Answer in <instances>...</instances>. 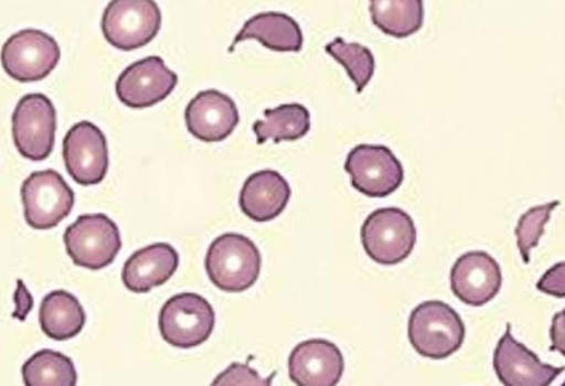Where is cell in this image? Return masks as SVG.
<instances>
[{"instance_id": "1", "label": "cell", "mask_w": 565, "mask_h": 386, "mask_svg": "<svg viewBox=\"0 0 565 386\" xmlns=\"http://www.w3.org/2000/svg\"><path fill=\"white\" fill-rule=\"evenodd\" d=\"M262 261V254L249 237L228 233L210 245L205 270L218 290L242 293L258 281Z\"/></svg>"}, {"instance_id": "2", "label": "cell", "mask_w": 565, "mask_h": 386, "mask_svg": "<svg viewBox=\"0 0 565 386\" xmlns=\"http://www.w3.org/2000/svg\"><path fill=\"white\" fill-rule=\"evenodd\" d=\"M409 341L416 353L443 361L463 346L466 328L460 314L443 301L419 303L409 318Z\"/></svg>"}, {"instance_id": "3", "label": "cell", "mask_w": 565, "mask_h": 386, "mask_svg": "<svg viewBox=\"0 0 565 386\" xmlns=\"http://www.w3.org/2000/svg\"><path fill=\"white\" fill-rule=\"evenodd\" d=\"M418 233L409 213L397 207L379 208L366 217L361 240L366 256L382 266H395L414 253Z\"/></svg>"}, {"instance_id": "4", "label": "cell", "mask_w": 565, "mask_h": 386, "mask_svg": "<svg viewBox=\"0 0 565 386\" xmlns=\"http://www.w3.org/2000/svg\"><path fill=\"white\" fill-rule=\"evenodd\" d=\"M214 326H216V314L212 303L201 294L172 296L160 310V334L174 347L201 346L213 334Z\"/></svg>"}, {"instance_id": "5", "label": "cell", "mask_w": 565, "mask_h": 386, "mask_svg": "<svg viewBox=\"0 0 565 386\" xmlns=\"http://www.w3.org/2000/svg\"><path fill=\"white\" fill-rule=\"evenodd\" d=\"M162 26V11L152 0H113L103 12L106 40L119 51H135L156 39Z\"/></svg>"}, {"instance_id": "6", "label": "cell", "mask_w": 565, "mask_h": 386, "mask_svg": "<svg viewBox=\"0 0 565 386\" xmlns=\"http://www.w3.org/2000/svg\"><path fill=\"white\" fill-rule=\"evenodd\" d=\"M64 244L74 265L90 270L113 265L122 248L117 224L103 213L78 216L65 229Z\"/></svg>"}, {"instance_id": "7", "label": "cell", "mask_w": 565, "mask_h": 386, "mask_svg": "<svg viewBox=\"0 0 565 386\" xmlns=\"http://www.w3.org/2000/svg\"><path fill=\"white\" fill-rule=\"evenodd\" d=\"M56 109L44 94L20 98L12 114V139L19 153L29 160L47 159L55 146Z\"/></svg>"}, {"instance_id": "8", "label": "cell", "mask_w": 565, "mask_h": 386, "mask_svg": "<svg viewBox=\"0 0 565 386\" xmlns=\"http://www.w3.org/2000/svg\"><path fill=\"white\" fill-rule=\"evenodd\" d=\"M24 219L35 229L55 228L72 213L74 192L60 172H32L22 184Z\"/></svg>"}, {"instance_id": "9", "label": "cell", "mask_w": 565, "mask_h": 386, "mask_svg": "<svg viewBox=\"0 0 565 386\" xmlns=\"http://www.w3.org/2000/svg\"><path fill=\"white\" fill-rule=\"evenodd\" d=\"M352 186L370 199H385L403 184L404 170L386 146L361 143L350 151L344 165Z\"/></svg>"}, {"instance_id": "10", "label": "cell", "mask_w": 565, "mask_h": 386, "mask_svg": "<svg viewBox=\"0 0 565 386\" xmlns=\"http://www.w3.org/2000/svg\"><path fill=\"white\" fill-rule=\"evenodd\" d=\"M61 60V49L52 35L39 29H23L10 36L2 49V64L12 79L43 81Z\"/></svg>"}, {"instance_id": "11", "label": "cell", "mask_w": 565, "mask_h": 386, "mask_svg": "<svg viewBox=\"0 0 565 386\" xmlns=\"http://www.w3.org/2000/svg\"><path fill=\"white\" fill-rule=\"evenodd\" d=\"M65 168L74 182L93 186L105 180L109 150L105 133L90 121L74 125L62 142Z\"/></svg>"}, {"instance_id": "12", "label": "cell", "mask_w": 565, "mask_h": 386, "mask_svg": "<svg viewBox=\"0 0 565 386\" xmlns=\"http://www.w3.org/2000/svg\"><path fill=\"white\" fill-rule=\"evenodd\" d=\"M179 76L160 56H148L129 65L117 81V96L131 109H146L174 92Z\"/></svg>"}, {"instance_id": "13", "label": "cell", "mask_w": 565, "mask_h": 386, "mask_svg": "<svg viewBox=\"0 0 565 386\" xmlns=\"http://www.w3.org/2000/svg\"><path fill=\"white\" fill-rule=\"evenodd\" d=\"M493 368L504 386H551L565 367L542 363L534 352L519 343L507 324L505 334L493 353Z\"/></svg>"}, {"instance_id": "14", "label": "cell", "mask_w": 565, "mask_h": 386, "mask_svg": "<svg viewBox=\"0 0 565 386\" xmlns=\"http://www.w3.org/2000/svg\"><path fill=\"white\" fill-rule=\"evenodd\" d=\"M501 287V266L484 250H470L454 262L451 290L465 305L484 307L497 298Z\"/></svg>"}, {"instance_id": "15", "label": "cell", "mask_w": 565, "mask_h": 386, "mask_svg": "<svg viewBox=\"0 0 565 386\" xmlns=\"http://www.w3.org/2000/svg\"><path fill=\"white\" fill-rule=\"evenodd\" d=\"M344 356L335 343L313 339L292 349L288 375L297 386H337L344 375Z\"/></svg>"}, {"instance_id": "16", "label": "cell", "mask_w": 565, "mask_h": 386, "mask_svg": "<svg viewBox=\"0 0 565 386\" xmlns=\"http://www.w3.org/2000/svg\"><path fill=\"white\" fill-rule=\"evenodd\" d=\"M185 125L204 142H221L233 133L241 114L233 98L217 89L198 93L185 108Z\"/></svg>"}, {"instance_id": "17", "label": "cell", "mask_w": 565, "mask_h": 386, "mask_svg": "<svg viewBox=\"0 0 565 386\" xmlns=\"http://www.w3.org/2000/svg\"><path fill=\"white\" fill-rule=\"evenodd\" d=\"M180 265L174 246L154 244L136 250L122 267V282L134 293H148L167 285Z\"/></svg>"}, {"instance_id": "18", "label": "cell", "mask_w": 565, "mask_h": 386, "mask_svg": "<svg viewBox=\"0 0 565 386\" xmlns=\"http://www.w3.org/2000/svg\"><path fill=\"white\" fill-rule=\"evenodd\" d=\"M291 187L279 172L263 170L247 176L241 192V208L255 222H269L286 211Z\"/></svg>"}, {"instance_id": "19", "label": "cell", "mask_w": 565, "mask_h": 386, "mask_svg": "<svg viewBox=\"0 0 565 386\" xmlns=\"http://www.w3.org/2000/svg\"><path fill=\"white\" fill-rule=\"evenodd\" d=\"M246 40H257L275 52H300L303 47L300 24L284 12H262L247 20L231 44L230 52H234L235 46Z\"/></svg>"}, {"instance_id": "20", "label": "cell", "mask_w": 565, "mask_h": 386, "mask_svg": "<svg viewBox=\"0 0 565 386\" xmlns=\"http://www.w3.org/2000/svg\"><path fill=\"white\" fill-rule=\"evenodd\" d=\"M86 323L84 307L76 296L65 290L49 293L41 302V330L49 339L67 341L81 334Z\"/></svg>"}, {"instance_id": "21", "label": "cell", "mask_w": 565, "mask_h": 386, "mask_svg": "<svg viewBox=\"0 0 565 386\" xmlns=\"http://www.w3.org/2000/svg\"><path fill=\"white\" fill-rule=\"evenodd\" d=\"M311 129V114L300 103H288L275 109L264 110V120L255 121L254 133L257 135V142L297 141L307 137Z\"/></svg>"}, {"instance_id": "22", "label": "cell", "mask_w": 565, "mask_h": 386, "mask_svg": "<svg viewBox=\"0 0 565 386\" xmlns=\"http://www.w3.org/2000/svg\"><path fill=\"white\" fill-rule=\"evenodd\" d=\"M371 20L375 26L394 39L416 34L424 23V3L420 0H373Z\"/></svg>"}, {"instance_id": "23", "label": "cell", "mask_w": 565, "mask_h": 386, "mask_svg": "<svg viewBox=\"0 0 565 386\" xmlns=\"http://www.w3.org/2000/svg\"><path fill=\"white\" fill-rule=\"evenodd\" d=\"M24 386H76L77 372L72 358L56 351L36 352L22 368Z\"/></svg>"}, {"instance_id": "24", "label": "cell", "mask_w": 565, "mask_h": 386, "mask_svg": "<svg viewBox=\"0 0 565 386\" xmlns=\"http://www.w3.org/2000/svg\"><path fill=\"white\" fill-rule=\"evenodd\" d=\"M329 53L341 65H344L350 79L356 85V92L362 93L365 86L373 79L375 60L369 47L359 43H348L342 39H335L326 46Z\"/></svg>"}, {"instance_id": "25", "label": "cell", "mask_w": 565, "mask_h": 386, "mask_svg": "<svg viewBox=\"0 0 565 386\" xmlns=\"http://www.w3.org/2000/svg\"><path fill=\"white\" fill-rule=\"evenodd\" d=\"M558 205L559 201L537 205V207H532L530 211L523 213L521 219H519L514 233L515 237H518L519 250H521V256L525 265L531 261V250L539 245L544 234V227H546L548 219H551L552 212H554Z\"/></svg>"}, {"instance_id": "26", "label": "cell", "mask_w": 565, "mask_h": 386, "mask_svg": "<svg viewBox=\"0 0 565 386\" xmlns=\"http://www.w3.org/2000/svg\"><path fill=\"white\" fill-rule=\"evenodd\" d=\"M276 373L262 377L249 364L233 363L225 368L210 386H271Z\"/></svg>"}, {"instance_id": "27", "label": "cell", "mask_w": 565, "mask_h": 386, "mask_svg": "<svg viewBox=\"0 0 565 386\" xmlns=\"http://www.w3.org/2000/svg\"><path fill=\"white\" fill-rule=\"evenodd\" d=\"M537 290L554 298L565 299V261L556 262L540 278Z\"/></svg>"}, {"instance_id": "28", "label": "cell", "mask_w": 565, "mask_h": 386, "mask_svg": "<svg viewBox=\"0 0 565 386\" xmlns=\"http://www.w3.org/2000/svg\"><path fill=\"white\" fill-rule=\"evenodd\" d=\"M15 310L12 313V318L22 320L28 319V314L31 313L32 307H34V299H32V294L29 293L28 287L24 286L22 279L18 281V290H15L14 294Z\"/></svg>"}, {"instance_id": "29", "label": "cell", "mask_w": 565, "mask_h": 386, "mask_svg": "<svg viewBox=\"0 0 565 386\" xmlns=\"http://www.w3.org/2000/svg\"><path fill=\"white\" fill-rule=\"evenodd\" d=\"M551 351L559 352L565 358V308L552 319Z\"/></svg>"}, {"instance_id": "30", "label": "cell", "mask_w": 565, "mask_h": 386, "mask_svg": "<svg viewBox=\"0 0 565 386\" xmlns=\"http://www.w3.org/2000/svg\"><path fill=\"white\" fill-rule=\"evenodd\" d=\"M561 386H565V382H564V384H563V385H561Z\"/></svg>"}]
</instances>
